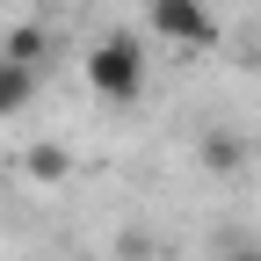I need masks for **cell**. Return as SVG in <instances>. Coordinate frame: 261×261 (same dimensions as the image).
I'll return each mask as SVG.
<instances>
[{
    "label": "cell",
    "mask_w": 261,
    "mask_h": 261,
    "mask_svg": "<svg viewBox=\"0 0 261 261\" xmlns=\"http://www.w3.org/2000/svg\"><path fill=\"white\" fill-rule=\"evenodd\" d=\"M145 22H152L174 51H211V44H218V15L203 8V0H152Z\"/></svg>",
    "instance_id": "obj_2"
},
{
    "label": "cell",
    "mask_w": 261,
    "mask_h": 261,
    "mask_svg": "<svg viewBox=\"0 0 261 261\" xmlns=\"http://www.w3.org/2000/svg\"><path fill=\"white\" fill-rule=\"evenodd\" d=\"M29 94H37V65H15V58H0V116H15Z\"/></svg>",
    "instance_id": "obj_3"
},
{
    "label": "cell",
    "mask_w": 261,
    "mask_h": 261,
    "mask_svg": "<svg viewBox=\"0 0 261 261\" xmlns=\"http://www.w3.org/2000/svg\"><path fill=\"white\" fill-rule=\"evenodd\" d=\"M44 51H51V37H44V29H8V44H0V58L37 65V73H44Z\"/></svg>",
    "instance_id": "obj_5"
},
{
    "label": "cell",
    "mask_w": 261,
    "mask_h": 261,
    "mask_svg": "<svg viewBox=\"0 0 261 261\" xmlns=\"http://www.w3.org/2000/svg\"><path fill=\"white\" fill-rule=\"evenodd\" d=\"M203 167L211 174H232L240 167V138H232V130H211V138H203Z\"/></svg>",
    "instance_id": "obj_6"
},
{
    "label": "cell",
    "mask_w": 261,
    "mask_h": 261,
    "mask_svg": "<svg viewBox=\"0 0 261 261\" xmlns=\"http://www.w3.org/2000/svg\"><path fill=\"white\" fill-rule=\"evenodd\" d=\"M22 174L51 189V181H65V174H73V152H65V145H37V152L22 160Z\"/></svg>",
    "instance_id": "obj_4"
},
{
    "label": "cell",
    "mask_w": 261,
    "mask_h": 261,
    "mask_svg": "<svg viewBox=\"0 0 261 261\" xmlns=\"http://www.w3.org/2000/svg\"><path fill=\"white\" fill-rule=\"evenodd\" d=\"M232 261H261V247H240V254H232Z\"/></svg>",
    "instance_id": "obj_7"
},
{
    "label": "cell",
    "mask_w": 261,
    "mask_h": 261,
    "mask_svg": "<svg viewBox=\"0 0 261 261\" xmlns=\"http://www.w3.org/2000/svg\"><path fill=\"white\" fill-rule=\"evenodd\" d=\"M80 73H87V87L102 94V102H138L152 65H145V44L130 37V29H109V37H94V44H87Z\"/></svg>",
    "instance_id": "obj_1"
}]
</instances>
